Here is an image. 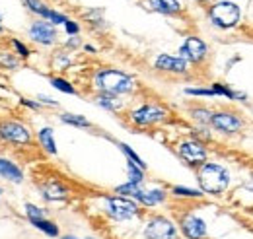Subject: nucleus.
<instances>
[{
	"mask_svg": "<svg viewBox=\"0 0 253 239\" xmlns=\"http://www.w3.org/2000/svg\"><path fill=\"white\" fill-rule=\"evenodd\" d=\"M94 86L99 93H111V95H123L130 93L136 88L134 78L128 74L115 70V68H101L94 76Z\"/></svg>",
	"mask_w": 253,
	"mask_h": 239,
	"instance_id": "f257e3e1",
	"label": "nucleus"
},
{
	"mask_svg": "<svg viewBox=\"0 0 253 239\" xmlns=\"http://www.w3.org/2000/svg\"><path fill=\"white\" fill-rule=\"evenodd\" d=\"M197 181L203 193L218 197L222 193H226L230 187V171L222 167L220 163L207 161L197 169Z\"/></svg>",
	"mask_w": 253,
	"mask_h": 239,
	"instance_id": "f03ea898",
	"label": "nucleus"
},
{
	"mask_svg": "<svg viewBox=\"0 0 253 239\" xmlns=\"http://www.w3.org/2000/svg\"><path fill=\"white\" fill-rule=\"evenodd\" d=\"M209 18L212 22V26L220 28V30H232L240 24L242 20V10L236 2L230 0H222L216 2L209 8Z\"/></svg>",
	"mask_w": 253,
	"mask_h": 239,
	"instance_id": "7ed1b4c3",
	"label": "nucleus"
},
{
	"mask_svg": "<svg viewBox=\"0 0 253 239\" xmlns=\"http://www.w3.org/2000/svg\"><path fill=\"white\" fill-rule=\"evenodd\" d=\"M211 126L216 132L232 136V134H238L246 128V119L236 111H214L212 119H211Z\"/></svg>",
	"mask_w": 253,
	"mask_h": 239,
	"instance_id": "20e7f679",
	"label": "nucleus"
},
{
	"mask_svg": "<svg viewBox=\"0 0 253 239\" xmlns=\"http://www.w3.org/2000/svg\"><path fill=\"white\" fill-rule=\"evenodd\" d=\"M105 212L117 222H126L138 216V204L126 197H109L105 199Z\"/></svg>",
	"mask_w": 253,
	"mask_h": 239,
	"instance_id": "39448f33",
	"label": "nucleus"
},
{
	"mask_svg": "<svg viewBox=\"0 0 253 239\" xmlns=\"http://www.w3.org/2000/svg\"><path fill=\"white\" fill-rule=\"evenodd\" d=\"M168 119V109L156 103H144L130 113V120L138 126H150Z\"/></svg>",
	"mask_w": 253,
	"mask_h": 239,
	"instance_id": "423d86ee",
	"label": "nucleus"
},
{
	"mask_svg": "<svg viewBox=\"0 0 253 239\" xmlns=\"http://www.w3.org/2000/svg\"><path fill=\"white\" fill-rule=\"evenodd\" d=\"M177 154L181 156V159H185V163H189L193 167H201L203 163H207L209 159V150L205 148V144L197 138H191V140H183L177 148Z\"/></svg>",
	"mask_w": 253,
	"mask_h": 239,
	"instance_id": "0eeeda50",
	"label": "nucleus"
},
{
	"mask_svg": "<svg viewBox=\"0 0 253 239\" xmlns=\"http://www.w3.org/2000/svg\"><path fill=\"white\" fill-rule=\"evenodd\" d=\"M175 226L171 220H168L166 216H152L146 222L144 228V238L146 239H175Z\"/></svg>",
	"mask_w": 253,
	"mask_h": 239,
	"instance_id": "6e6552de",
	"label": "nucleus"
},
{
	"mask_svg": "<svg viewBox=\"0 0 253 239\" xmlns=\"http://www.w3.org/2000/svg\"><path fill=\"white\" fill-rule=\"evenodd\" d=\"M0 138L4 142H12V144H30L32 142V132L22 122L4 120V122H0Z\"/></svg>",
	"mask_w": 253,
	"mask_h": 239,
	"instance_id": "1a4fd4ad",
	"label": "nucleus"
},
{
	"mask_svg": "<svg viewBox=\"0 0 253 239\" xmlns=\"http://www.w3.org/2000/svg\"><path fill=\"white\" fill-rule=\"evenodd\" d=\"M179 57L183 60H187V62H193V64H201L209 57V49H207L203 39L189 35V37H185L183 45L179 47Z\"/></svg>",
	"mask_w": 253,
	"mask_h": 239,
	"instance_id": "9d476101",
	"label": "nucleus"
},
{
	"mask_svg": "<svg viewBox=\"0 0 253 239\" xmlns=\"http://www.w3.org/2000/svg\"><path fill=\"white\" fill-rule=\"evenodd\" d=\"M179 228L181 234L187 239H207V224L203 218H199L197 214L187 212L179 218Z\"/></svg>",
	"mask_w": 253,
	"mask_h": 239,
	"instance_id": "9b49d317",
	"label": "nucleus"
},
{
	"mask_svg": "<svg viewBox=\"0 0 253 239\" xmlns=\"http://www.w3.org/2000/svg\"><path fill=\"white\" fill-rule=\"evenodd\" d=\"M154 68L158 72L166 74H187V60L181 57H171V55H158V59L154 60Z\"/></svg>",
	"mask_w": 253,
	"mask_h": 239,
	"instance_id": "f8f14e48",
	"label": "nucleus"
},
{
	"mask_svg": "<svg viewBox=\"0 0 253 239\" xmlns=\"http://www.w3.org/2000/svg\"><path fill=\"white\" fill-rule=\"evenodd\" d=\"M30 37L35 43L53 45L57 41V30L51 22H33L32 28H30Z\"/></svg>",
	"mask_w": 253,
	"mask_h": 239,
	"instance_id": "ddd939ff",
	"label": "nucleus"
},
{
	"mask_svg": "<svg viewBox=\"0 0 253 239\" xmlns=\"http://www.w3.org/2000/svg\"><path fill=\"white\" fill-rule=\"evenodd\" d=\"M41 191H43V197L47 199V200H64L66 197H68V189L64 187L61 181L57 179H51L49 183H45L43 187H41Z\"/></svg>",
	"mask_w": 253,
	"mask_h": 239,
	"instance_id": "4468645a",
	"label": "nucleus"
},
{
	"mask_svg": "<svg viewBox=\"0 0 253 239\" xmlns=\"http://www.w3.org/2000/svg\"><path fill=\"white\" fill-rule=\"evenodd\" d=\"M152 12H158V14H166V16H171V14H177L181 10V4L177 0H146L144 2Z\"/></svg>",
	"mask_w": 253,
	"mask_h": 239,
	"instance_id": "2eb2a0df",
	"label": "nucleus"
},
{
	"mask_svg": "<svg viewBox=\"0 0 253 239\" xmlns=\"http://www.w3.org/2000/svg\"><path fill=\"white\" fill-rule=\"evenodd\" d=\"M0 177H4L6 181H12V183H22L24 181V173H22V169L14 161L0 158Z\"/></svg>",
	"mask_w": 253,
	"mask_h": 239,
	"instance_id": "dca6fc26",
	"label": "nucleus"
},
{
	"mask_svg": "<svg viewBox=\"0 0 253 239\" xmlns=\"http://www.w3.org/2000/svg\"><path fill=\"white\" fill-rule=\"evenodd\" d=\"M166 191H162V189H152V191H142L140 193V197L136 199L140 204H144V206H156V204H162L164 200H166Z\"/></svg>",
	"mask_w": 253,
	"mask_h": 239,
	"instance_id": "f3484780",
	"label": "nucleus"
},
{
	"mask_svg": "<svg viewBox=\"0 0 253 239\" xmlns=\"http://www.w3.org/2000/svg\"><path fill=\"white\" fill-rule=\"evenodd\" d=\"M37 140H39V144H41V148L45 150L47 154H57V144H55V136H53V128H49V126H45V128H41L39 130V134H37Z\"/></svg>",
	"mask_w": 253,
	"mask_h": 239,
	"instance_id": "a211bd4d",
	"label": "nucleus"
},
{
	"mask_svg": "<svg viewBox=\"0 0 253 239\" xmlns=\"http://www.w3.org/2000/svg\"><path fill=\"white\" fill-rule=\"evenodd\" d=\"M95 103L107 111H119L121 109V101H119V95H111V93H97L95 95Z\"/></svg>",
	"mask_w": 253,
	"mask_h": 239,
	"instance_id": "6ab92c4d",
	"label": "nucleus"
},
{
	"mask_svg": "<svg viewBox=\"0 0 253 239\" xmlns=\"http://www.w3.org/2000/svg\"><path fill=\"white\" fill-rule=\"evenodd\" d=\"M115 193L119 195V197H126V199H138L140 197V193H142V189L136 185V183H125V185H119L117 189H115Z\"/></svg>",
	"mask_w": 253,
	"mask_h": 239,
	"instance_id": "aec40b11",
	"label": "nucleus"
},
{
	"mask_svg": "<svg viewBox=\"0 0 253 239\" xmlns=\"http://www.w3.org/2000/svg\"><path fill=\"white\" fill-rule=\"evenodd\" d=\"M32 224L37 228V230H41L45 236H49V238H57V236H59V226L53 224V222H49V220H45V218L35 220V222H32Z\"/></svg>",
	"mask_w": 253,
	"mask_h": 239,
	"instance_id": "412c9836",
	"label": "nucleus"
},
{
	"mask_svg": "<svg viewBox=\"0 0 253 239\" xmlns=\"http://www.w3.org/2000/svg\"><path fill=\"white\" fill-rule=\"evenodd\" d=\"M61 120L66 122V124L78 126V128H88V126H92V122L86 119V117H82V115H74V113H63V115H61Z\"/></svg>",
	"mask_w": 253,
	"mask_h": 239,
	"instance_id": "4be33fe9",
	"label": "nucleus"
},
{
	"mask_svg": "<svg viewBox=\"0 0 253 239\" xmlns=\"http://www.w3.org/2000/svg\"><path fill=\"white\" fill-rule=\"evenodd\" d=\"M171 193H173V197H177V199H203V191H195V189H189V187H173L171 189Z\"/></svg>",
	"mask_w": 253,
	"mask_h": 239,
	"instance_id": "5701e85b",
	"label": "nucleus"
},
{
	"mask_svg": "<svg viewBox=\"0 0 253 239\" xmlns=\"http://www.w3.org/2000/svg\"><path fill=\"white\" fill-rule=\"evenodd\" d=\"M126 169H128V179L130 183H136V185H140L142 179H144V169H140L136 163H132V161H128L126 163Z\"/></svg>",
	"mask_w": 253,
	"mask_h": 239,
	"instance_id": "b1692460",
	"label": "nucleus"
},
{
	"mask_svg": "<svg viewBox=\"0 0 253 239\" xmlns=\"http://www.w3.org/2000/svg\"><path fill=\"white\" fill-rule=\"evenodd\" d=\"M24 4L32 10L33 14L41 16V18H45V14L49 12V8H47V4H45L43 0H24Z\"/></svg>",
	"mask_w": 253,
	"mask_h": 239,
	"instance_id": "393cba45",
	"label": "nucleus"
},
{
	"mask_svg": "<svg viewBox=\"0 0 253 239\" xmlns=\"http://www.w3.org/2000/svg\"><path fill=\"white\" fill-rule=\"evenodd\" d=\"M51 84H53V88H57V90L63 91V93H70V95H74V93H76L74 86H72L68 80H64V78H53V80H51Z\"/></svg>",
	"mask_w": 253,
	"mask_h": 239,
	"instance_id": "a878e982",
	"label": "nucleus"
},
{
	"mask_svg": "<svg viewBox=\"0 0 253 239\" xmlns=\"http://www.w3.org/2000/svg\"><path fill=\"white\" fill-rule=\"evenodd\" d=\"M119 148L123 150V154H125L126 158H128V161L136 163L140 169H146V163H144V161H142V159H140V158H138V156H136V154L130 150V146H126V144H123V142H121V144H119Z\"/></svg>",
	"mask_w": 253,
	"mask_h": 239,
	"instance_id": "bb28decb",
	"label": "nucleus"
},
{
	"mask_svg": "<svg viewBox=\"0 0 253 239\" xmlns=\"http://www.w3.org/2000/svg\"><path fill=\"white\" fill-rule=\"evenodd\" d=\"M26 214H28V218H30V222H35V220H41V218H45V212L39 208V206H35V204H26Z\"/></svg>",
	"mask_w": 253,
	"mask_h": 239,
	"instance_id": "cd10ccee",
	"label": "nucleus"
},
{
	"mask_svg": "<svg viewBox=\"0 0 253 239\" xmlns=\"http://www.w3.org/2000/svg\"><path fill=\"white\" fill-rule=\"evenodd\" d=\"M45 20H49L53 26H57V24H66V22H68L66 16L59 14V12H55V10H51V8H49V12L45 14Z\"/></svg>",
	"mask_w": 253,
	"mask_h": 239,
	"instance_id": "c85d7f7f",
	"label": "nucleus"
},
{
	"mask_svg": "<svg viewBox=\"0 0 253 239\" xmlns=\"http://www.w3.org/2000/svg\"><path fill=\"white\" fill-rule=\"evenodd\" d=\"M185 93L187 95H201V97H212V95H216L212 88H187Z\"/></svg>",
	"mask_w": 253,
	"mask_h": 239,
	"instance_id": "c756f323",
	"label": "nucleus"
},
{
	"mask_svg": "<svg viewBox=\"0 0 253 239\" xmlns=\"http://www.w3.org/2000/svg\"><path fill=\"white\" fill-rule=\"evenodd\" d=\"M212 113H214V111H209V109H195V111H193V117L197 120H201V122H209V124H211Z\"/></svg>",
	"mask_w": 253,
	"mask_h": 239,
	"instance_id": "7c9ffc66",
	"label": "nucleus"
},
{
	"mask_svg": "<svg viewBox=\"0 0 253 239\" xmlns=\"http://www.w3.org/2000/svg\"><path fill=\"white\" fill-rule=\"evenodd\" d=\"M12 45H14V49H16V53L20 55V57H30V49L22 43V41H18V39H12Z\"/></svg>",
	"mask_w": 253,
	"mask_h": 239,
	"instance_id": "2f4dec72",
	"label": "nucleus"
},
{
	"mask_svg": "<svg viewBox=\"0 0 253 239\" xmlns=\"http://www.w3.org/2000/svg\"><path fill=\"white\" fill-rule=\"evenodd\" d=\"M0 64L10 66V68H18V60L12 59L10 55H4V53H0Z\"/></svg>",
	"mask_w": 253,
	"mask_h": 239,
	"instance_id": "473e14b6",
	"label": "nucleus"
},
{
	"mask_svg": "<svg viewBox=\"0 0 253 239\" xmlns=\"http://www.w3.org/2000/svg\"><path fill=\"white\" fill-rule=\"evenodd\" d=\"M64 28H66V31H68L70 35H76V33L80 31V28H78V24H76V22H72V20H68V22L64 24Z\"/></svg>",
	"mask_w": 253,
	"mask_h": 239,
	"instance_id": "72a5a7b5",
	"label": "nucleus"
},
{
	"mask_svg": "<svg viewBox=\"0 0 253 239\" xmlns=\"http://www.w3.org/2000/svg\"><path fill=\"white\" fill-rule=\"evenodd\" d=\"M37 99H39V103H47V105H51V107H57V105H59L57 101H53V99L47 97V95H37Z\"/></svg>",
	"mask_w": 253,
	"mask_h": 239,
	"instance_id": "f704fd0d",
	"label": "nucleus"
},
{
	"mask_svg": "<svg viewBox=\"0 0 253 239\" xmlns=\"http://www.w3.org/2000/svg\"><path fill=\"white\" fill-rule=\"evenodd\" d=\"M63 239H78V238H74V236H66V238H63Z\"/></svg>",
	"mask_w": 253,
	"mask_h": 239,
	"instance_id": "c9c22d12",
	"label": "nucleus"
},
{
	"mask_svg": "<svg viewBox=\"0 0 253 239\" xmlns=\"http://www.w3.org/2000/svg\"><path fill=\"white\" fill-rule=\"evenodd\" d=\"M199 2H209V0H199Z\"/></svg>",
	"mask_w": 253,
	"mask_h": 239,
	"instance_id": "e433bc0d",
	"label": "nucleus"
},
{
	"mask_svg": "<svg viewBox=\"0 0 253 239\" xmlns=\"http://www.w3.org/2000/svg\"><path fill=\"white\" fill-rule=\"evenodd\" d=\"M0 30H2V26H0Z\"/></svg>",
	"mask_w": 253,
	"mask_h": 239,
	"instance_id": "4c0bfd02",
	"label": "nucleus"
},
{
	"mask_svg": "<svg viewBox=\"0 0 253 239\" xmlns=\"http://www.w3.org/2000/svg\"><path fill=\"white\" fill-rule=\"evenodd\" d=\"M0 193H2V191H0Z\"/></svg>",
	"mask_w": 253,
	"mask_h": 239,
	"instance_id": "58836bf2",
	"label": "nucleus"
}]
</instances>
